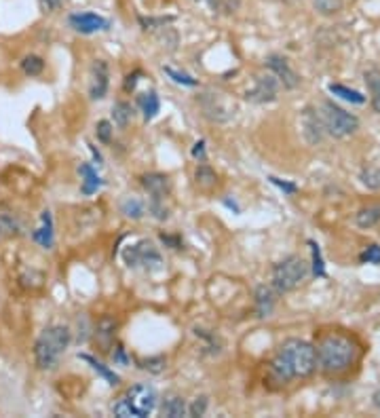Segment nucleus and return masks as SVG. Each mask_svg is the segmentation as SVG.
I'll return each instance as SVG.
<instances>
[{"label":"nucleus","instance_id":"nucleus-43","mask_svg":"<svg viewBox=\"0 0 380 418\" xmlns=\"http://www.w3.org/2000/svg\"><path fill=\"white\" fill-rule=\"evenodd\" d=\"M374 406L380 410V391H376V393H374Z\"/></svg>","mask_w":380,"mask_h":418},{"label":"nucleus","instance_id":"nucleus-4","mask_svg":"<svg viewBox=\"0 0 380 418\" xmlns=\"http://www.w3.org/2000/svg\"><path fill=\"white\" fill-rule=\"evenodd\" d=\"M309 277V262L300 256H288L273 266V288L279 294L298 290Z\"/></svg>","mask_w":380,"mask_h":418},{"label":"nucleus","instance_id":"nucleus-21","mask_svg":"<svg viewBox=\"0 0 380 418\" xmlns=\"http://www.w3.org/2000/svg\"><path fill=\"white\" fill-rule=\"evenodd\" d=\"M378 222H380V205H370L355 214V224L359 228H372Z\"/></svg>","mask_w":380,"mask_h":418},{"label":"nucleus","instance_id":"nucleus-42","mask_svg":"<svg viewBox=\"0 0 380 418\" xmlns=\"http://www.w3.org/2000/svg\"><path fill=\"white\" fill-rule=\"evenodd\" d=\"M114 361H121V363H127V357H125V351L121 347H116V355H112Z\"/></svg>","mask_w":380,"mask_h":418},{"label":"nucleus","instance_id":"nucleus-12","mask_svg":"<svg viewBox=\"0 0 380 418\" xmlns=\"http://www.w3.org/2000/svg\"><path fill=\"white\" fill-rule=\"evenodd\" d=\"M300 127H302V133L306 137L309 144H317L323 139V119L313 110V108H306L300 116Z\"/></svg>","mask_w":380,"mask_h":418},{"label":"nucleus","instance_id":"nucleus-10","mask_svg":"<svg viewBox=\"0 0 380 418\" xmlns=\"http://www.w3.org/2000/svg\"><path fill=\"white\" fill-rule=\"evenodd\" d=\"M68 24L72 30L80 32V34H95V32H102V30H108L110 21L98 13H91V11H85V13H72L68 17Z\"/></svg>","mask_w":380,"mask_h":418},{"label":"nucleus","instance_id":"nucleus-17","mask_svg":"<svg viewBox=\"0 0 380 418\" xmlns=\"http://www.w3.org/2000/svg\"><path fill=\"white\" fill-rule=\"evenodd\" d=\"M368 91H370V104L374 108V112L380 114V70L378 68H368L363 72Z\"/></svg>","mask_w":380,"mask_h":418},{"label":"nucleus","instance_id":"nucleus-35","mask_svg":"<svg viewBox=\"0 0 380 418\" xmlns=\"http://www.w3.org/2000/svg\"><path fill=\"white\" fill-rule=\"evenodd\" d=\"M207 406H209V399L205 397V395H201V397H197L193 403H190V408H188V414L190 416H205V412H207Z\"/></svg>","mask_w":380,"mask_h":418},{"label":"nucleus","instance_id":"nucleus-20","mask_svg":"<svg viewBox=\"0 0 380 418\" xmlns=\"http://www.w3.org/2000/svg\"><path fill=\"white\" fill-rule=\"evenodd\" d=\"M161 412H163V416L180 418V416H186L188 408H186V401L180 395H169V397H165V401L161 406Z\"/></svg>","mask_w":380,"mask_h":418},{"label":"nucleus","instance_id":"nucleus-28","mask_svg":"<svg viewBox=\"0 0 380 418\" xmlns=\"http://www.w3.org/2000/svg\"><path fill=\"white\" fill-rule=\"evenodd\" d=\"M21 70H24L26 76H38L44 70V62L38 55H26L21 60Z\"/></svg>","mask_w":380,"mask_h":418},{"label":"nucleus","instance_id":"nucleus-38","mask_svg":"<svg viewBox=\"0 0 380 418\" xmlns=\"http://www.w3.org/2000/svg\"><path fill=\"white\" fill-rule=\"evenodd\" d=\"M38 5H40V9H42L44 13H53V11H58V9H62L64 0H38Z\"/></svg>","mask_w":380,"mask_h":418},{"label":"nucleus","instance_id":"nucleus-44","mask_svg":"<svg viewBox=\"0 0 380 418\" xmlns=\"http://www.w3.org/2000/svg\"><path fill=\"white\" fill-rule=\"evenodd\" d=\"M197 3H209V5L216 7V5H218V0H197Z\"/></svg>","mask_w":380,"mask_h":418},{"label":"nucleus","instance_id":"nucleus-23","mask_svg":"<svg viewBox=\"0 0 380 418\" xmlns=\"http://www.w3.org/2000/svg\"><path fill=\"white\" fill-rule=\"evenodd\" d=\"M112 119L119 129H125L133 119V106L129 102H116L112 106Z\"/></svg>","mask_w":380,"mask_h":418},{"label":"nucleus","instance_id":"nucleus-31","mask_svg":"<svg viewBox=\"0 0 380 418\" xmlns=\"http://www.w3.org/2000/svg\"><path fill=\"white\" fill-rule=\"evenodd\" d=\"M311 250H313V275L315 277H323L325 270H323V258H321V250L315 241H309Z\"/></svg>","mask_w":380,"mask_h":418},{"label":"nucleus","instance_id":"nucleus-16","mask_svg":"<svg viewBox=\"0 0 380 418\" xmlns=\"http://www.w3.org/2000/svg\"><path fill=\"white\" fill-rule=\"evenodd\" d=\"M78 173L83 175V184H80V193L83 195H93V193H98V189H102V177L98 175V171H95L91 165H87V163H83L80 167H78Z\"/></svg>","mask_w":380,"mask_h":418},{"label":"nucleus","instance_id":"nucleus-25","mask_svg":"<svg viewBox=\"0 0 380 418\" xmlns=\"http://www.w3.org/2000/svg\"><path fill=\"white\" fill-rule=\"evenodd\" d=\"M313 7L319 15L331 17L343 11V0H313Z\"/></svg>","mask_w":380,"mask_h":418},{"label":"nucleus","instance_id":"nucleus-41","mask_svg":"<svg viewBox=\"0 0 380 418\" xmlns=\"http://www.w3.org/2000/svg\"><path fill=\"white\" fill-rule=\"evenodd\" d=\"M193 157L199 159V161H205V142H203V139H201V142L195 144V148H193Z\"/></svg>","mask_w":380,"mask_h":418},{"label":"nucleus","instance_id":"nucleus-32","mask_svg":"<svg viewBox=\"0 0 380 418\" xmlns=\"http://www.w3.org/2000/svg\"><path fill=\"white\" fill-rule=\"evenodd\" d=\"M173 17H139V24L144 26V30H157V28H165L167 24H171Z\"/></svg>","mask_w":380,"mask_h":418},{"label":"nucleus","instance_id":"nucleus-3","mask_svg":"<svg viewBox=\"0 0 380 418\" xmlns=\"http://www.w3.org/2000/svg\"><path fill=\"white\" fill-rule=\"evenodd\" d=\"M72 342V332L66 325H49L40 332L34 342V359L40 369H53L60 363V357Z\"/></svg>","mask_w":380,"mask_h":418},{"label":"nucleus","instance_id":"nucleus-19","mask_svg":"<svg viewBox=\"0 0 380 418\" xmlns=\"http://www.w3.org/2000/svg\"><path fill=\"white\" fill-rule=\"evenodd\" d=\"M195 182H197V186L201 191H211L214 186L218 184V173L209 165L201 163L197 167V171H195Z\"/></svg>","mask_w":380,"mask_h":418},{"label":"nucleus","instance_id":"nucleus-27","mask_svg":"<svg viewBox=\"0 0 380 418\" xmlns=\"http://www.w3.org/2000/svg\"><path fill=\"white\" fill-rule=\"evenodd\" d=\"M359 180L363 186H368L370 191H378L380 189V167H363L359 173Z\"/></svg>","mask_w":380,"mask_h":418},{"label":"nucleus","instance_id":"nucleus-40","mask_svg":"<svg viewBox=\"0 0 380 418\" xmlns=\"http://www.w3.org/2000/svg\"><path fill=\"white\" fill-rule=\"evenodd\" d=\"M137 76H141L139 70H135L133 74H127V78H125V91H133V89H135V85H137Z\"/></svg>","mask_w":380,"mask_h":418},{"label":"nucleus","instance_id":"nucleus-11","mask_svg":"<svg viewBox=\"0 0 380 418\" xmlns=\"http://www.w3.org/2000/svg\"><path fill=\"white\" fill-rule=\"evenodd\" d=\"M266 66L268 70L277 76V80L285 87V89H296L300 85V76L292 70L290 62L281 58V55H268L266 58Z\"/></svg>","mask_w":380,"mask_h":418},{"label":"nucleus","instance_id":"nucleus-7","mask_svg":"<svg viewBox=\"0 0 380 418\" xmlns=\"http://www.w3.org/2000/svg\"><path fill=\"white\" fill-rule=\"evenodd\" d=\"M127 403L133 412V416L137 418H144L150 416L157 408V391L148 385H135L127 391Z\"/></svg>","mask_w":380,"mask_h":418},{"label":"nucleus","instance_id":"nucleus-15","mask_svg":"<svg viewBox=\"0 0 380 418\" xmlns=\"http://www.w3.org/2000/svg\"><path fill=\"white\" fill-rule=\"evenodd\" d=\"M277 294L279 292L270 286H258V290H256V313L260 319L273 315L275 304H277Z\"/></svg>","mask_w":380,"mask_h":418},{"label":"nucleus","instance_id":"nucleus-8","mask_svg":"<svg viewBox=\"0 0 380 418\" xmlns=\"http://www.w3.org/2000/svg\"><path fill=\"white\" fill-rule=\"evenodd\" d=\"M277 93H279V80L277 76L270 72V74H264V76H258L256 78V85L254 89L248 91V100L254 102V104H268V102H275L277 100Z\"/></svg>","mask_w":380,"mask_h":418},{"label":"nucleus","instance_id":"nucleus-22","mask_svg":"<svg viewBox=\"0 0 380 418\" xmlns=\"http://www.w3.org/2000/svg\"><path fill=\"white\" fill-rule=\"evenodd\" d=\"M121 214L129 220H141L144 218V203L137 197H125L121 201Z\"/></svg>","mask_w":380,"mask_h":418},{"label":"nucleus","instance_id":"nucleus-5","mask_svg":"<svg viewBox=\"0 0 380 418\" xmlns=\"http://www.w3.org/2000/svg\"><path fill=\"white\" fill-rule=\"evenodd\" d=\"M323 127L325 131L331 135V137H338V139H345L349 135H353L357 129H359V119L347 110H343L340 106L331 104V102H325L323 104Z\"/></svg>","mask_w":380,"mask_h":418},{"label":"nucleus","instance_id":"nucleus-6","mask_svg":"<svg viewBox=\"0 0 380 418\" xmlns=\"http://www.w3.org/2000/svg\"><path fill=\"white\" fill-rule=\"evenodd\" d=\"M123 260L129 268H146V270H159L163 266V258L159 254V250L148 241V239H141L129 247L123 250Z\"/></svg>","mask_w":380,"mask_h":418},{"label":"nucleus","instance_id":"nucleus-39","mask_svg":"<svg viewBox=\"0 0 380 418\" xmlns=\"http://www.w3.org/2000/svg\"><path fill=\"white\" fill-rule=\"evenodd\" d=\"M270 182H273V184H277V186H279V189H281V191H285V193H290V195L298 191V189H296V184H290V182H283V180H279V177H270Z\"/></svg>","mask_w":380,"mask_h":418},{"label":"nucleus","instance_id":"nucleus-26","mask_svg":"<svg viewBox=\"0 0 380 418\" xmlns=\"http://www.w3.org/2000/svg\"><path fill=\"white\" fill-rule=\"evenodd\" d=\"M78 357H80V359H85L87 363H91V367H93L95 372H98V374H102V376L108 381V385H110V387H116V385H119V376L114 374L112 369H108L104 363H100L98 359H93L91 355H78Z\"/></svg>","mask_w":380,"mask_h":418},{"label":"nucleus","instance_id":"nucleus-36","mask_svg":"<svg viewBox=\"0 0 380 418\" xmlns=\"http://www.w3.org/2000/svg\"><path fill=\"white\" fill-rule=\"evenodd\" d=\"M141 367L148 369V372H153V374H159V372L165 369V357H153V359L141 361Z\"/></svg>","mask_w":380,"mask_h":418},{"label":"nucleus","instance_id":"nucleus-34","mask_svg":"<svg viewBox=\"0 0 380 418\" xmlns=\"http://www.w3.org/2000/svg\"><path fill=\"white\" fill-rule=\"evenodd\" d=\"M163 70H165L175 82H180V85H186V87H197V85H199L193 76H188V74H184V72H178V70H173V68H169V66L163 68Z\"/></svg>","mask_w":380,"mask_h":418},{"label":"nucleus","instance_id":"nucleus-33","mask_svg":"<svg viewBox=\"0 0 380 418\" xmlns=\"http://www.w3.org/2000/svg\"><path fill=\"white\" fill-rule=\"evenodd\" d=\"M359 260H361L363 264H380V247H378V245H368V247L361 252Z\"/></svg>","mask_w":380,"mask_h":418},{"label":"nucleus","instance_id":"nucleus-37","mask_svg":"<svg viewBox=\"0 0 380 418\" xmlns=\"http://www.w3.org/2000/svg\"><path fill=\"white\" fill-rule=\"evenodd\" d=\"M112 412H114V416H121V418H129V416H133V412H131L127 399H119V401L112 406Z\"/></svg>","mask_w":380,"mask_h":418},{"label":"nucleus","instance_id":"nucleus-1","mask_svg":"<svg viewBox=\"0 0 380 418\" xmlns=\"http://www.w3.org/2000/svg\"><path fill=\"white\" fill-rule=\"evenodd\" d=\"M317 367V351L311 342L300 338L285 340L270 361V378L288 385L294 378H309Z\"/></svg>","mask_w":380,"mask_h":418},{"label":"nucleus","instance_id":"nucleus-30","mask_svg":"<svg viewBox=\"0 0 380 418\" xmlns=\"http://www.w3.org/2000/svg\"><path fill=\"white\" fill-rule=\"evenodd\" d=\"M112 131H114V127H112L110 121H100L98 125H95V135H98V139H100L102 144H110Z\"/></svg>","mask_w":380,"mask_h":418},{"label":"nucleus","instance_id":"nucleus-13","mask_svg":"<svg viewBox=\"0 0 380 418\" xmlns=\"http://www.w3.org/2000/svg\"><path fill=\"white\" fill-rule=\"evenodd\" d=\"M139 180H141V186L148 191L150 199H167L169 177L165 173H144Z\"/></svg>","mask_w":380,"mask_h":418},{"label":"nucleus","instance_id":"nucleus-2","mask_svg":"<svg viewBox=\"0 0 380 418\" xmlns=\"http://www.w3.org/2000/svg\"><path fill=\"white\" fill-rule=\"evenodd\" d=\"M317 363L323 374L336 376L347 372L357 359V347L351 338L340 334H327L317 345Z\"/></svg>","mask_w":380,"mask_h":418},{"label":"nucleus","instance_id":"nucleus-18","mask_svg":"<svg viewBox=\"0 0 380 418\" xmlns=\"http://www.w3.org/2000/svg\"><path fill=\"white\" fill-rule=\"evenodd\" d=\"M137 106H139L141 114H144V121H153L161 110V100L157 96V91L141 93V96L137 98Z\"/></svg>","mask_w":380,"mask_h":418},{"label":"nucleus","instance_id":"nucleus-45","mask_svg":"<svg viewBox=\"0 0 380 418\" xmlns=\"http://www.w3.org/2000/svg\"><path fill=\"white\" fill-rule=\"evenodd\" d=\"M283 3H288V5H296V3H300V0H283Z\"/></svg>","mask_w":380,"mask_h":418},{"label":"nucleus","instance_id":"nucleus-9","mask_svg":"<svg viewBox=\"0 0 380 418\" xmlns=\"http://www.w3.org/2000/svg\"><path fill=\"white\" fill-rule=\"evenodd\" d=\"M110 85V68L104 60H95L91 66V80H89V98L104 100Z\"/></svg>","mask_w":380,"mask_h":418},{"label":"nucleus","instance_id":"nucleus-29","mask_svg":"<svg viewBox=\"0 0 380 418\" xmlns=\"http://www.w3.org/2000/svg\"><path fill=\"white\" fill-rule=\"evenodd\" d=\"M148 211H150L157 220H161V222L169 218V207L165 205V199H150Z\"/></svg>","mask_w":380,"mask_h":418},{"label":"nucleus","instance_id":"nucleus-14","mask_svg":"<svg viewBox=\"0 0 380 418\" xmlns=\"http://www.w3.org/2000/svg\"><path fill=\"white\" fill-rule=\"evenodd\" d=\"M32 239L42 245L44 250H51L53 247V216L49 209H44L42 216H40V226L32 232Z\"/></svg>","mask_w":380,"mask_h":418},{"label":"nucleus","instance_id":"nucleus-24","mask_svg":"<svg viewBox=\"0 0 380 418\" xmlns=\"http://www.w3.org/2000/svg\"><path fill=\"white\" fill-rule=\"evenodd\" d=\"M329 93H334V96H338V98H343V100H347V102H351V104H363L365 102V98L361 96L359 91H355V89H349V87H345V85H334L331 82L329 87Z\"/></svg>","mask_w":380,"mask_h":418}]
</instances>
